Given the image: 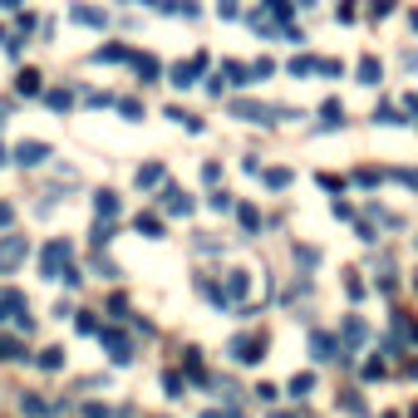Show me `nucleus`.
Segmentation results:
<instances>
[{
	"instance_id": "1",
	"label": "nucleus",
	"mask_w": 418,
	"mask_h": 418,
	"mask_svg": "<svg viewBox=\"0 0 418 418\" xmlns=\"http://www.w3.org/2000/svg\"><path fill=\"white\" fill-rule=\"evenodd\" d=\"M64 271H69V241H49V246H44V276L60 281Z\"/></svg>"
},
{
	"instance_id": "2",
	"label": "nucleus",
	"mask_w": 418,
	"mask_h": 418,
	"mask_svg": "<svg viewBox=\"0 0 418 418\" xmlns=\"http://www.w3.org/2000/svg\"><path fill=\"white\" fill-rule=\"evenodd\" d=\"M20 256H25V236H6L0 241V271H10Z\"/></svg>"
},
{
	"instance_id": "3",
	"label": "nucleus",
	"mask_w": 418,
	"mask_h": 418,
	"mask_svg": "<svg viewBox=\"0 0 418 418\" xmlns=\"http://www.w3.org/2000/svg\"><path fill=\"white\" fill-rule=\"evenodd\" d=\"M44 158H49L44 143H20V148H15V163H25V168H35V163H44Z\"/></svg>"
},
{
	"instance_id": "4",
	"label": "nucleus",
	"mask_w": 418,
	"mask_h": 418,
	"mask_svg": "<svg viewBox=\"0 0 418 418\" xmlns=\"http://www.w3.org/2000/svg\"><path fill=\"white\" fill-rule=\"evenodd\" d=\"M232 354H236L241 364H251V359H261V340H251V335H241V340H232Z\"/></svg>"
},
{
	"instance_id": "5",
	"label": "nucleus",
	"mask_w": 418,
	"mask_h": 418,
	"mask_svg": "<svg viewBox=\"0 0 418 418\" xmlns=\"http://www.w3.org/2000/svg\"><path fill=\"white\" fill-rule=\"evenodd\" d=\"M114 212H119V197L103 192V197H98V217H114Z\"/></svg>"
},
{
	"instance_id": "6",
	"label": "nucleus",
	"mask_w": 418,
	"mask_h": 418,
	"mask_svg": "<svg viewBox=\"0 0 418 418\" xmlns=\"http://www.w3.org/2000/svg\"><path fill=\"white\" fill-rule=\"evenodd\" d=\"M236 114H241V119H251V123L266 119V109H256V103H236Z\"/></svg>"
},
{
	"instance_id": "7",
	"label": "nucleus",
	"mask_w": 418,
	"mask_h": 418,
	"mask_svg": "<svg viewBox=\"0 0 418 418\" xmlns=\"http://www.w3.org/2000/svg\"><path fill=\"white\" fill-rule=\"evenodd\" d=\"M359 79H364V84H379V64L364 60V64H359Z\"/></svg>"
},
{
	"instance_id": "8",
	"label": "nucleus",
	"mask_w": 418,
	"mask_h": 418,
	"mask_svg": "<svg viewBox=\"0 0 418 418\" xmlns=\"http://www.w3.org/2000/svg\"><path fill=\"white\" fill-rule=\"evenodd\" d=\"M74 20H84V25H103V15H98V10H89V6H79V10H74Z\"/></svg>"
},
{
	"instance_id": "9",
	"label": "nucleus",
	"mask_w": 418,
	"mask_h": 418,
	"mask_svg": "<svg viewBox=\"0 0 418 418\" xmlns=\"http://www.w3.org/2000/svg\"><path fill=\"white\" fill-rule=\"evenodd\" d=\"M187 207H192V202H187L182 192H168V212H187Z\"/></svg>"
},
{
	"instance_id": "10",
	"label": "nucleus",
	"mask_w": 418,
	"mask_h": 418,
	"mask_svg": "<svg viewBox=\"0 0 418 418\" xmlns=\"http://www.w3.org/2000/svg\"><path fill=\"white\" fill-rule=\"evenodd\" d=\"M158 177H163V168H143V173H138V187H153Z\"/></svg>"
},
{
	"instance_id": "11",
	"label": "nucleus",
	"mask_w": 418,
	"mask_h": 418,
	"mask_svg": "<svg viewBox=\"0 0 418 418\" xmlns=\"http://www.w3.org/2000/svg\"><path fill=\"white\" fill-rule=\"evenodd\" d=\"M266 182H271V187H286V182H290V173H286V168H271V173H266Z\"/></svg>"
},
{
	"instance_id": "12",
	"label": "nucleus",
	"mask_w": 418,
	"mask_h": 418,
	"mask_svg": "<svg viewBox=\"0 0 418 418\" xmlns=\"http://www.w3.org/2000/svg\"><path fill=\"white\" fill-rule=\"evenodd\" d=\"M0 359H20V345L15 340H0Z\"/></svg>"
},
{
	"instance_id": "13",
	"label": "nucleus",
	"mask_w": 418,
	"mask_h": 418,
	"mask_svg": "<svg viewBox=\"0 0 418 418\" xmlns=\"http://www.w3.org/2000/svg\"><path fill=\"white\" fill-rule=\"evenodd\" d=\"M40 89V74H20V94H35Z\"/></svg>"
},
{
	"instance_id": "14",
	"label": "nucleus",
	"mask_w": 418,
	"mask_h": 418,
	"mask_svg": "<svg viewBox=\"0 0 418 418\" xmlns=\"http://www.w3.org/2000/svg\"><path fill=\"white\" fill-rule=\"evenodd\" d=\"M0 222H10V207H0Z\"/></svg>"
}]
</instances>
